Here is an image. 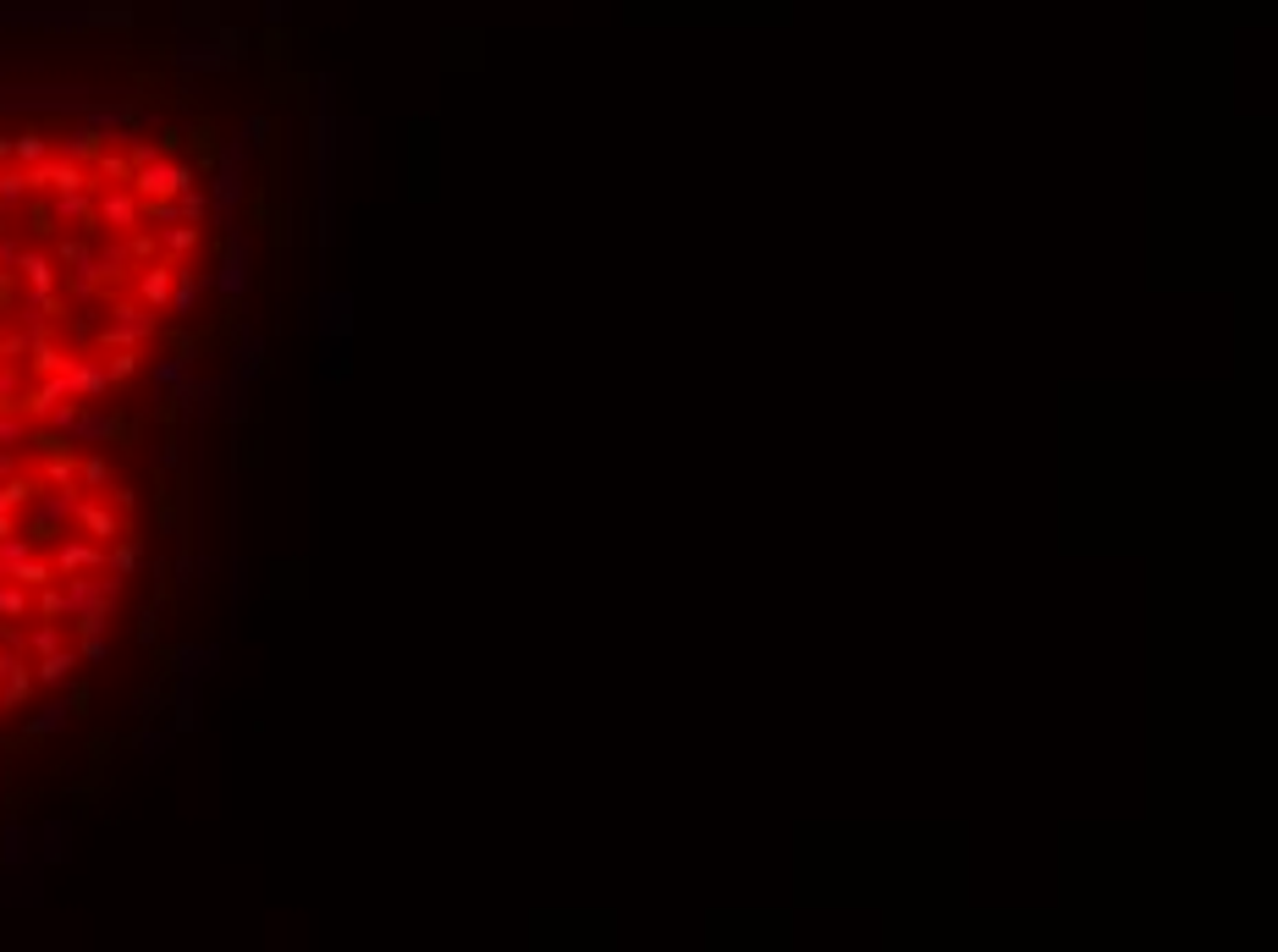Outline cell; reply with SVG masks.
Here are the masks:
<instances>
[{
	"instance_id": "cell-1",
	"label": "cell",
	"mask_w": 1278,
	"mask_h": 952,
	"mask_svg": "<svg viewBox=\"0 0 1278 952\" xmlns=\"http://www.w3.org/2000/svg\"><path fill=\"white\" fill-rule=\"evenodd\" d=\"M210 259L188 150L133 121H0V447L78 435L150 370Z\"/></svg>"
},
{
	"instance_id": "cell-2",
	"label": "cell",
	"mask_w": 1278,
	"mask_h": 952,
	"mask_svg": "<svg viewBox=\"0 0 1278 952\" xmlns=\"http://www.w3.org/2000/svg\"><path fill=\"white\" fill-rule=\"evenodd\" d=\"M143 556L133 479L78 435L0 447V743L105 655Z\"/></svg>"
}]
</instances>
